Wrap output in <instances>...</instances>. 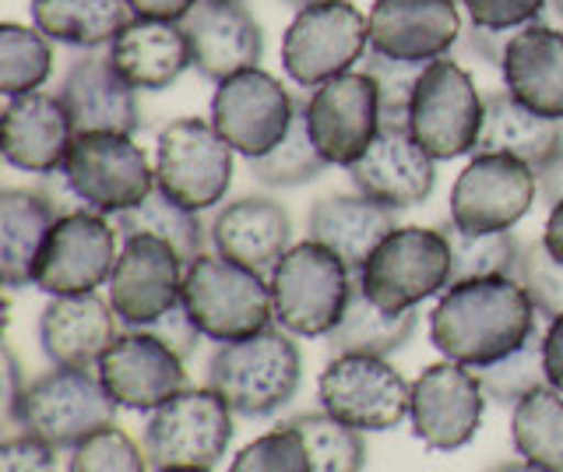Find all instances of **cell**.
<instances>
[{"label": "cell", "mask_w": 563, "mask_h": 472, "mask_svg": "<svg viewBox=\"0 0 563 472\" xmlns=\"http://www.w3.org/2000/svg\"><path fill=\"white\" fill-rule=\"evenodd\" d=\"M110 61L120 78L137 92H163L180 81L190 64L184 25L134 19L110 46Z\"/></svg>", "instance_id": "29"}, {"label": "cell", "mask_w": 563, "mask_h": 472, "mask_svg": "<svg viewBox=\"0 0 563 472\" xmlns=\"http://www.w3.org/2000/svg\"><path fill=\"white\" fill-rule=\"evenodd\" d=\"M486 96L454 57L427 64L409 110V131L437 163L462 160L479 145Z\"/></svg>", "instance_id": "10"}, {"label": "cell", "mask_w": 563, "mask_h": 472, "mask_svg": "<svg viewBox=\"0 0 563 472\" xmlns=\"http://www.w3.org/2000/svg\"><path fill=\"white\" fill-rule=\"evenodd\" d=\"M60 102L75 124V134L113 131L134 134L141 124L137 89H131L113 67L110 54H81L60 81Z\"/></svg>", "instance_id": "25"}, {"label": "cell", "mask_w": 563, "mask_h": 472, "mask_svg": "<svg viewBox=\"0 0 563 472\" xmlns=\"http://www.w3.org/2000/svg\"><path fill=\"white\" fill-rule=\"evenodd\" d=\"M486 392L472 366L465 363H433L412 381V433L430 451L465 448L483 427Z\"/></svg>", "instance_id": "17"}, {"label": "cell", "mask_w": 563, "mask_h": 472, "mask_svg": "<svg viewBox=\"0 0 563 472\" xmlns=\"http://www.w3.org/2000/svg\"><path fill=\"white\" fill-rule=\"evenodd\" d=\"M163 472H208V469H163Z\"/></svg>", "instance_id": "57"}, {"label": "cell", "mask_w": 563, "mask_h": 472, "mask_svg": "<svg viewBox=\"0 0 563 472\" xmlns=\"http://www.w3.org/2000/svg\"><path fill=\"white\" fill-rule=\"evenodd\" d=\"M233 409L216 388H184L148 416L145 454L163 469H216L233 444Z\"/></svg>", "instance_id": "8"}, {"label": "cell", "mask_w": 563, "mask_h": 472, "mask_svg": "<svg viewBox=\"0 0 563 472\" xmlns=\"http://www.w3.org/2000/svg\"><path fill=\"white\" fill-rule=\"evenodd\" d=\"M120 257V233L102 212L70 208L60 212L40 251L32 272V286L49 296L96 293L110 286V275Z\"/></svg>", "instance_id": "12"}, {"label": "cell", "mask_w": 563, "mask_h": 472, "mask_svg": "<svg viewBox=\"0 0 563 472\" xmlns=\"http://www.w3.org/2000/svg\"><path fill=\"white\" fill-rule=\"evenodd\" d=\"M349 180L360 195L405 212L433 195L437 160L416 142L409 124H384L369 149L349 166Z\"/></svg>", "instance_id": "20"}, {"label": "cell", "mask_w": 563, "mask_h": 472, "mask_svg": "<svg viewBox=\"0 0 563 472\" xmlns=\"http://www.w3.org/2000/svg\"><path fill=\"white\" fill-rule=\"evenodd\" d=\"M307 131L328 166H352L380 134V99L366 72L324 81L303 102Z\"/></svg>", "instance_id": "18"}, {"label": "cell", "mask_w": 563, "mask_h": 472, "mask_svg": "<svg viewBox=\"0 0 563 472\" xmlns=\"http://www.w3.org/2000/svg\"><path fill=\"white\" fill-rule=\"evenodd\" d=\"M539 325V310L518 278L486 275L440 293L430 314V342L444 360L479 371L521 349Z\"/></svg>", "instance_id": "1"}, {"label": "cell", "mask_w": 563, "mask_h": 472, "mask_svg": "<svg viewBox=\"0 0 563 472\" xmlns=\"http://www.w3.org/2000/svg\"><path fill=\"white\" fill-rule=\"evenodd\" d=\"M296 117L299 102L289 96L286 85L261 67L219 81L216 96H211V124L246 163L286 142Z\"/></svg>", "instance_id": "14"}, {"label": "cell", "mask_w": 563, "mask_h": 472, "mask_svg": "<svg viewBox=\"0 0 563 472\" xmlns=\"http://www.w3.org/2000/svg\"><path fill=\"white\" fill-rule=\"evenodd\" d=\"M198 216L201 212H190V208H184L180 201H173L169 195H163V190L155 187L141 205L113 216V226H117L120 240L141 237V233L169 240L190 265V261H198L205 254V226Z\"/></svg>", "instance_id": "35"}, {"label": "cell", "mask_w": 563, "mask_h": 472, "mask_svg": "<svg viewBox=\"0 0 563 472\" xmlns=\"http://www.w3.org/2000/svg\"><path fill=\"white\" fill-rule=\"evenodd\" d=\"M542 342H545V325H539L528 342L521 349H515L510 356L489 363V366H479L475 377H479L483 392L489 402H497V406H510L515 409L518 402L536 392L545 384V363H542Z\"/></svg>", "instance_id": "40"}, {"label": "cell", "mask_w": 563, "mask_h": 472, "mask_svg": "<svg viewBox=\"0 0 563 472\" xmlns=\"http://www.w3.org/2000/svg\"><path fill=\"white\" fill-rule=\"evenodd\" d=\"M324 169H328V160L317 152L313 138L307 131L303 107H299V117L292 131L286 134V142L275 145L268 155H261V160H251L254 180L264 187H303V184L321 180Z\"/></svg>", "instance_id": "39"}, {"label": "cell", "mask_w": 563, "mask_h": 472, "mask_svg": "<svg viewBox=\"0 0 563 472\" xmlns=\"http://www.w3.org/2000/svg\"><path fill=\"white\" fill-rule=\"evenodd\" d=\"M53 72V46L40 29L0 25V92L8 99L40 92Z\"/></svg>", "instance_id": "38"}, {"label": "cell", "mask_w": 563, "mask_h": 472, "mask_svg": "<svg viewBox=\"0 0 563 472\" xmlns=\"http://www.w3.org/2000/svg\"><path fill=\"white\" fill-rule=\"evenodd\" d=\"M518 283L532 296L542 321H553L563 314V261L550 254L542 240L525 243L518 257Z\"/></svg>", "instance_id": "42"}, {"label": "cell", "mask_w": 563, "mask_h": 472, "mask_svg": "<svg viewBox=\"0 0 563 472\" xmlns=\"http://www.w3.org/2000/svg\"><path fill=\"white\" fill-rule=\"evenodd\" d=\"M120 339V318L99 293L53 296L40 314V345L53 366L96 371Z\"/></svg>", "instance_id": "24"}, {"label": "cell", "mask_w": 563, "mask_h": 472, "mask_svg": "<svg viewBox=\"0 0 563 472\" xmlns=\"http://www.w3.org/2000/svg\"><path fill=\"white\" fill-rule=\"evenodd\" d=\"M542 363H545V384L563 392V314L545 321V342H542Z\"/></svg>", "instance_id": "50"}, {"label": "cell", "mask_w": 563, "mask_h": 472, "mask_svg": "<svg viewBox=\"0 0 563 472\" xmlns=\"http://www.w3.org/2000/svg\"><path fill=\"white\" fill-rule=\"evenodd\" d=\"M369 54V19L352 0H324L296 11L282 36V72L299 89H321Z\"/></svg>", "instance_id": "6"}, {"label": "cell", "mask_w": 563, "mask_h": 472, "mask_svg": "<svg viewBox=\"0 0 563 472\" xmlns=\"http://www.w3.org/2000/svg\"><path fill=\"white\" fill-rule=\"evenodd\" d=\"M184 304L211 342H240L272 328L275 304L268 275L219 254H201L184 275Z\"/></svg>", "instance_id": "5"}, {"label": "cell", "mask_w": 563, "mask_h": 472, "mask_svg": "<svg viewBox=\"0 0 563 472\" xmlns=\"http://www.w3.org/2000/svg\"><path fill=\"white\" fill-rule=\"evenodd\" d=\"M510 32H493V29H479V25H465L462 29V40L451 50L448 57L454 54H472L475 61H483L489 67H500L504 64V50H507Z\"/></svg>", "instance_id": "48"}, {"label": "cell", "mask_w": 563, "mask_h": 472, "mask_svg": "<svg viewBox=\"0 0 563 472\" xmlns=\"http://www.w3.org/2000/svg\"><path fill=\"white\" fill-rule=\"evenodd\" d=\"M504 89L521 107L550 120H563V32L550 25H525L510 32L504 50Z\"/></svg>", "instance_id": "28"}, {"label": "cell", "mask_w": 563, "mask_h": 472, "mask_svg": "<svg viewBox=\"0 0 563 472\" xmlns=\"http://www.w3.org/2000/svg\"><path fill=\"white\" fill-rule=\"evenodd\" d=\"M444 233L451 248V286L468 283V278H486V275H518V257L521 243L515 233H465L462 226H454L451 219L437 226Z\"/></svg>", "instance_id": "36"}, {"label": "cell", "mask_w": 563, "mask_h": 472, "mask_svg": "<svg viewBox=\"0 0 563 472\" xmlns=\"http://www.w3.org/2000/svg\"><path fill=\"white\" fill-rule=\"evenodd\" d=\"M363 72L374 78L377 99H380V124H409V110L416 99V85L427 72V64L419 61H395L384 57L377 50H369L363 61Z\"/></svg>", "instance_id": "41"}, {"label": "cell", "mask_w": 563, "mask_h": 472, "mask_svg": "<svg viewBox=\"0 0 563 472\" xmlns=\"http://www.w3.org/2000/svg\"><path fill=\"white\" fill-rule=\"evenodd\" d=\"M536 173H539V201L545 208L560 205L563 201V149L542 169H536Z\"/></svg>", "instance_id": "51"}, {"label": "cell", "mask_w": 563, "mask_h": 472, "mask_svg": "<svg viewBox=\"0 0 563 472\" xmlns=\"http://www.w3.org/2000/svg\"><path fill=\"white\" fill-rule=\"evenodd\" d=\"M398 230V212L366 195H328L307 212V240L324 243L345 261L352 275L366 268L369 254Z\"/></svg>", "instance_id": "27"}, {"label": "cell", "mask_w": 563, "mask_h": 472, "mask_svg": "<svg viewBox=\"0 0 563 472\" xmlns=\"http://www.w3.org/2000/svg\"><path fill=\"white\" fill-rule=\"evenodd\" d=\"M70 142H75V124L60 96L29 92L8 99L0 113V155L22 173H40V177L60 173Z\"/></svg>", "instance_id": "23"}, {"label": "cell", "mask_w": 563, "mask_h": 472, "mask_svg": "<svg viewBox=\"0 0 563 472\" xmlns=\"http://www.w3.org/2000/svg\"><path fill=\"white\" fill-rule=\"evenodd\" d=\"M67 472H148V454L113 424L70 451Z\"/></svg>", "instance_id": "43"}, {"label": "cell", "mask_w": 563, "mask_h": 472, "mask_svg": "<svg viewBox=\"0 0 563 472\" xmlns=\"http://www.w3.org/2000/svg\"><path fill=\"white\" fill-rule=\"evenodd\" d=\"M356 278L324 243H296L268 275L275 321L299 339H328L342 321Z\"/></svg>", "instance_id": "4"}, {"label": "cell", "mask_w": 563, "mask_h": 472, "mask_svg": "<svg viewBox=\"0 0 563 472\" xmlns=\"http://www.w3.org/2000/svg\"><path fill=\"white\" fill-rule=\"evenodd\" d=\"M134 19H148V22H173L180 25L187 14L201 4V0H128Z\"/></svg>", "instance_id": "49"}, {"label": "cell", "mask_w": 563, "mask_h": 472, "mask_svg": "<svg viewBox=\"0 0 563 472\" xmlns=\"http://www.w3.org/2000/svg\"><path fill=\"white\" fill-rule=\"evenodd\" d=\"M550 8H553V14L563 22V0H550Z\"/></svg>", "instance_id": "56"}, {"label": "cell", "mask_w": 563, "mask_h": 472, "mask_svg": "<svg viewBox=\"0 0 563 472\" xmlns=\"http://www.w3.org/2000/svg\"><path fill=\"white\" fill-rule=\"evenodd\" d=\"M289 427L303 437L310 454V472H363L366 469V441L356 427L342 424L331 413H299Z\"/></svg>", "instance_id": "37"}, {"label": "cell", "mask_w": 563, "mask_h": 472, "mask_svg": "<svg viewBox=\"0 0 563 472\" xmlns=\"http://www.w3.org/2000/svg\"><path fill=\"white\" fill-rule=\"evenodd\" d=\"M303 381V356L286 328H264L251 339L219 342L208 360V388L246 419H268L286 409Z\"/></svg>", "instance_id": "2"}, {"label": "cell", "mask_w": 563, "mask_h": 472, "mask_svg": "<svg viewBox=\"0 0 563 472\" xmlns=\"http://www.w3.org/2000/svg\"><path fill=\"white\" fill-rule=\"evenodd\" d=\"M180 25L194 72L216 85L251 72L264 57V32L240 0H201Z\"/></svg>", "instance_id": "22"}, {"label": "cell", "mask_w": 563, "mask_h": 472, "mask_svg": "<svg viewBox=\"0 0 563 472\" xmlns=\"http://www.w3.org/2000/svg\"><path fill=\"white\" fill-rule=\"evenodd\" d=\"M489 472H542V469H536L532 462H500V465H493Z\"/></svg>", "instance_id": "54"}, {"label": "cell", "mask_w": 563, "mask_h": 472, "mask_svg": "<svg viewBox=\"0 0 563 472\" xmlns=\"http://www.w3.org/2000/svg\"><path fill=\"white\" fill-rule=\"evenodd\" d=\"M141 331H148V336H155L158 342H166L176 356H190L194 349H198V342L205 339L201 336V328L194 325V318H190V310H187V304L180 300L173 310H166L163 318L158 321H152L148 328H141Z\"/></svg>", "instance_id": "47"}, {"label": "cell", "mask_w": 563, "mask_h": 472, "mask_svg": "<svg viewBox=\"0 0 563 472\" xmlns=\"http://www.w3.org/2000/svg\"><path fill=\"white\" fill-rule=\"evenodd\" d=\"M96 374L117 406L131 413H155L187 388L184 356H176L166 342L141 328L120 331L110 353L99 360Z\"/></svg>", "instance_id": "19"}, {"label": "cell", "mask_w": 563, "mask_h": 472, "mask_svg": "<svg viewBox=\"0 0 563 472\" xmlns=\"http://www.w3.org/2000/svg\"><path fill=\"white\" fill-rule=\"evenodd\" d=\"M233 155L211 120H173L155 142V187L190 212H208L233 184Z\"/></svg>", "instance_id": "11"}, {"label": "cell", "mask_w": 563, "mask_h": 472, "mask_svg": "<svg viewBox=\"0 0 563 472\" xmlns=\"http://www.w3.org/2000/svg\"><path fill=\"white\" fill-rule=\"evenodd\" d=\"M57 205L43 190L4 187L0 190V278L14 293L32 286L35 261L57 222Z\"/></svg>", "instance_id": "30"}, {"label": "cell", "mask_w": 563, "mask_h": 472, "mask_svg": "<svg viewBox=\"0 0 563 472\" xmlns=\"http://www.w3.org/2000/svg\"><path fill=\"white\" fill-rule=\"evenodd\" d=\"M229 472H310V454L303 437L286 424L246 444L229 465Z\"/></svg>", "instance_id": "44"}, {"label": "cell", "mask_w": 563, "mask_h": 472, "mask_svg": "<svg viewBox=\"0 0 563 472\" xmlns=\"http://www.w3.org/2000/svg\"><path fill=\"white\" fill-rule=\"evenodd\" d=\"M457 4H462V0H457Z\"/></svg>", "instance_id": "58"}, {"label": "cell", "mask_w": 563, "mask_h": 472, "mask_svg": "<svg viewBox=\"0 0 563 472\" xmlns=\"http://www.w3.org/2000/svg\"><path fill=\"white\" fill-rule=\"evenodd\" d=\"M416 310H380L369 296L363 293L360 278L352 286L349 307L342 314V321L334 325L328 336L331 356H345V353H360V356H391L398 349L409 345L416 336Z\"/></svg>", "instance_id": "33"}, {"label": "cell", "mask_w": 563, "mask_h": 472, "mask_svg": "<svg viewBox=\"0 0 563 472\" xmlns=\"http://www.w3.org/2000/svg\"><path fill=\"white\" fill-rule=\"evenodd\" d=\"M22 392L25 388H22V374H18V360L8 349V413L14 409V402H18V395H22Z\"/></svg>", "instance_id": "53"}, {"label": "cell", "mask_w": 563, "mask_h": 472, "mask_svg": "<svg viewBox=\"0 0 563 472\" xmlns=\"http://www.w3.org/2000/svg\"><path fill=\"white\" fill-rule=\"evenodd\" d=\"M117 402L92 371L78 366H53L25 384L14 409L8 413L25 433L57 451H75L88 437L117 424Z\"/></svg>", "instance_id": "3"}, {"label": "cell", "mask_w": 563, "mask_h": 472, "mask_svg": "<svg viewBox=\"0 0 563 472\" xmlns=\"http://www.w3.org/2000/svg\"><path fill=\"white\" fill-rule=\"evenodd\" d=\"M32 25L49 43H64L75 50L113 46V40L134 22L128 0H32Z\"/></svg>", "instance_id": "32"}, {"label": "cell", "mask_w": 563, "mask_h": 472, "mask_svg": "<svg viewBox=\"0 0 563 472\" xmlns=\"http://www.w3.org/2000/svg\"><path fill=\"white\" fill-rule=\"evenodd\" d=\"M0 472H57V448L35 433H18L0 444Z\"/></svg>", "instance_id": "46"}, {"label": "cell", "mask_w": 563, "mask_h": 472, "mask_svg": "<svg viewBox=\"0 0 563 472\" xmlns=\"http://www.w3.org/2000/svg\"><path fill=\"white\" fill-rule=\"evenodd\" d=\"M542 243L550 248V254L556 261H563V201L550 208V219H545V230H542Z\"/></svg>", "instance_id": "52"}, {"label": "cell", "mask_w": 563, "mask_h": 472, "mask_svg": "<svg viewBox=\"0 0 563 472\" xmlns=\"http://www.w3.org/2000/svg\"><path fill=\"white\" fill-rule=\"evenodd\" d=\"M550 0H462L472 25L493 32H518L525 25L539 22Z\"/></svg>", "instance_id": "45"}, {"label": "cell", "mask_w": 563, "mask_h": 472, "mask_svg": "<svg viewBox=\"0 0 563 472\" xmlns=\"http://www.w3.org/2000/svg\"><path fill=\"white\" fill-rule=\"evenodd\" d=\"M457 0H377L369 8V50L395 61L433 64L462 40Z\"/></svg>", "instance_id": "21"}, {"label": "cell", "mask_w": 563, "mask_h": 472, "mask_svg": "<svg viewBox=\"0 0 563 472\" xmlns=\"http://www.w3.org/2000/svg\"><path fill=\"white\" fill-rule=\"evenodd\" d=\"M321 409L360 433L395 430L412 409V384L384 356H331L317 377Z\"/></svg>", "instance_id": "13"}, {"label": "cell", "mask_w": 563, "mask_h": 472, "mask_svg": "<svg viewBox=\"0 0 563 472\" xmlns=\"http://www.w3.org/2000/svg\"><path fill=\"white\" fill-rule=\"evenodd\" d=\"M60 180L85 208L120 216L155 190V166L141 145L131 142V134L92 131L75 134L60 166Z\"/></svg>", "instance_id": "7"}, {"label": "cell", "mask_w": 563, "mask_h": 472, "mask_svg": "<svg viewBox=\"0 0 563 472\" xmlns=\"http://www.w3.org/2000/svg\"><path fill=\"white\" fill-rule=\"evenodd\" d=\"M208 240L219 257L272 275V268L292 248V219L272 198H236L216 212L208 226Z\"/></svg>", "instance_id": "26"}, {"label": "cell", "mask_w": 563, "mask_h": 472, "mask_svg": "<svg viewBox=\"0 0 563 472\" xmlns=\"http://www.w3.org/2000/svg\"><path fill=\"white\" fill-rule=\"evenodd\" d=\"M539 198V173L515 155L475 152L451 187V222L465 233H507Z\"/></svg>", "instance_id": "15"}, {"label": "cell", "mask_w": 563, "mask_h": 472, "mask_svg": "<svg viewBox=\"0 0 563 472\" xmlns=\"http://www.w3.org/2000/svg\"><path fill=\"white\" fill-rule=\"evenodd\" d=\"M187 261L163 237H128L110 275V304L120 325L148 328L184 300Z\"/></svg>", "instance_id": "16"}, {"label": "cell", "mask_w": 563, "mask_h": 472, "mask_svg": "<svg viewBox=\"0 0 563 472\" xmlns=\"http://www.w3.org/2000/svg\"><path fill=\"white\" fill-rule=\"evenodd\" d=\"M363 293L380 310H416L451 286V248L437 226H398L360 272Z\"/></svg>", "instance_id": "9"}, {"label": "cell", "mask_w": 563, "mask_h": 472, "mask_svg": "<svg viewBox=\"0 0 563 472\" xmlns=\"http://www.w3.org/2000/svg\"><path fill=\"white\" fill-rule=\"evenodd\" d=\"M515 451L542 472H563V392L542 384L528 392L510 416Z\"/></svg>", "instance_id": "34"}, {"label": "cell", "mask_w": 563, "mask_h": 472, "mask_svg": "<svg viewBox=\"0 0 563 472\" xmlns=\"http://www.w3.org/2000/svg\"><path fill=\"white\" fill-rule=\"evenodd\" d=\"M563 149V120H550L521 107L510 92L486 96V117L475 152L515 155L532 169H542Z\"/></svg>", "instance_id": "31"}, {"label": "cell", "mask_w": 563, "mask_h": 472, "mask_svg": "<svg viewBox=\"0 0 563 472\" xmlns=\"http://www.w3.org/2000/svg\"><path fill=\"white\" fill-rule=\"evenodd\" d=\"M282 4H289L292 11H303V8H310V4H324V0H282Z\"/></svg>", "instance_id": "55"}]
</instances>
